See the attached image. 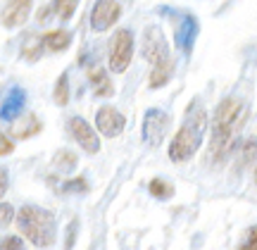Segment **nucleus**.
<instances>
[{
  "label": "nucleus",
  "instance_id": "1",
  "mask_svg": "<svg viewBox=\"0 0 257 250\" xmlns=\"http://www.w3.org/2000/svg\"><path fill=\"white\" fill-rule=\"evenodd\" d=\"M248 117L245 102L238 98H224L214 112L212 121V139H210V160L221 162L229 158V153L236 148L238 134L243 129V121Z\"/></svg>",
  "mask_w": 257,
  "mask_h": 250
},
{
  "label": "nucleus",
  "instance_id": "2",
  "mask_svg": "<svg viewBox=\"0 0 257 250\" xmlns=\"http://www.w3.org/2000/svg\"><path fill=\"white\" fill-rule=\"evenodd\" d=\"M205 129H207V112L202 107H193L186 117L184 127L176 131V136L172 139V146H169V158L174 162H186L191 160L198 148L202 146V136H205Z\"/></svg>",
  "mask_w": 257,
  "mask_h": 250
},
{
  "label": "nucleus",
  "instance_id": "3",
  "mask_svg": "<svg viewBox=\"0 0 257 250\" xmlns=\"http://www.w3.org/2000/svg\"><path fill=\"white\" fill-rule=\"evenodd\" d=\"M17 226L36 248H48L55 241V214L38 205H24L19 210Z\"/></svg>",
  "mask_w": 257,
  "mask_h": 250
},
{
  "label": "nucleus",
  "instance_id": "4",
  "mask_svg": "<svg viewBox=\"0 0 257 250\" xmlns=\"http://www.w3.org/2000/svg\"><path fill=\"white\" fill-rule=\"evenodd\" d=\"M167 17L172 19V27H174V41L176 48L181 53H191L195 41H198V31H200V24L198 19L193 17L191 12H174V10H165Z\"/></svg>",
  "mask_w": 257,
  "mask_h": 250
},
{
  "label": "nucleus",
  "instance_id": "5",
  "mask_svg": "<svg viewBox=\"0 0 257 250\" xmlns=\"http://www.w3.org/2000/svg\"><path fill=\"white\" fill-rule=\"evenodd\" d=\"M131 57H134V34L128 29H119L110 43V69L114 74L126 72Z\"/></svg>",
  "mask_w": 257,
  "mask_h": 250
},
{
  "label": "nucleus",
  "instance_id": "6",
  "mask_svg": "<svg viewBox=\"0 0 257 250\" xmlns=\"http://www.w3.org/2000/svg\"><path fill=\"white\" fill-rule=\"evenodd\" d=\"M143 57H146L150 67L155 65H165L169 62V46H167V38L162 34L160 27H148L146 36H143Z\"/></svg>",
  "mask_w": 257,
  "mask_h": 250
},
{
  "label": "nucleus",
  "instance_id": "7",
  "mask_svg": "<svg viewBox=\"0 0 257 250\" xmlns=\"http://www.w3.org/2000/svg\"><path fill=\"white\" fill-rule=\"evenodd\" d=\"M167 129H169V114L157 107H150L143 117V141L150 148H157L165 141Z\"/></svg>",
  "mask_w": 257,
  "mask_h": 250
},
{
  "label": "nucleus",
  "instance_id": "8",
  "mask_svg": "<svg viewBox=\"0 0 257 250\" xmlns=\"http://www.w3.org/2000/svg\"><path fill=\"white\" fill-rule=\"evenodd\" d=\"M119 17H121V5L117 0H98L91 12V29L95 34H102V31L114 27Z\"/></svg>",
  "mask_w": 257,
  "mask_h": 250
},
{
  "label": "nucleus",
  "instance_id": "9",
  "mask_svg": "<svg viewBox=\"0 0 257 250\" xmlns=\"http://www.w3.org/2000/svg\"><path fill=\"white\" fill-rule=\"evenodd\" d=\"M95 127H98L102 136L117 139L124 131V127H126V117L119 110H114V107H100L95 112Z\"/></svg>",
  "mask_w": 257,
  "mask_h": 250
},
{
  "label": "nucleus",
  "instance_id": "10",
  "mask_svg": "<svg viewBox=\"0 0 257 250\" xmlns=\"http://www.w3.org/2000/svg\"><path fill=\"white\" fill-rule=\"evenodd\" d=\"M69 129H72V136L76 139V143H79L88 155H95V153L100 150V139H98L95 129H93L86 119L72 117V119H69Z\"/></svg>",
  "mask_w": 257,
  "mask_h": 250
},
{
  "label": "nucleus",
  "instance_id": "11",
  "mask_svg": "<svg viewBox=\"0 0 257 250\" xmlns=\"http://www.w3.org/2000/svg\"><path fill=\"white\" fill-rule=\"evenodd\" d=\"M27 107V91L24 88H12V91L5 95V100L0 105V119L3 121H17L19 114Z\"/></svg>",
  "mask_w": 257,
  "mask_h": 250
},
{
  "label": "nucleus",
  "instance_id": "12",
  "mask_svg": "<svg viewBox=\"0 0 257 250\" xmlns=\"http://www.w3.org/2000/svg\"><path fill=\"white\" fill-rule=\"evenodd\" d=\"M31 15V0H10L5 12H3V24L8 29L22 27Z\"/></svg>",
  "mask_w": 257,
  "mask_h": 250
},
{
  "label": "nucleus",
  "instance_id": "13",
  "mask_svg": "<svg viewBox=\"0 0 257 250\" xmlns=\"http://www.w3.org/2000/svg\"><path fill=\"white\" fill-rule=\"evenodd\" d=\"M41 43H43V50H50V53H60L72 43V34L64 31V29H53V31H46L41 36Z\"/></svg>",
  "mask_w": 257,
  "mask_h": 250
},
{
  "label": "nucleus",
  "instance_id": "14",
  "mask_svg": "<svg viewBox=\"0 0 257 250\" xmlns=\"http://www.w3.org/2000/svg\"><path fill=\"white\" fill-rule=\"evenodd\" d=\"M88 81H91L95 95L107 98V95H112V93H114V88H112V81L107 79V72H105L102 67H91V72H88Z\"/></svg>",
  "mask_w": 257,
  "mask_h": 250
},
{
  "label": "nucleus",
  "instance_id": "15",
  "mask_svg": "<svg viewBox=\"0 0 257 250\" xmlns=\"http://www.w3.org/2000/svg\"><path fill=\"white\" fill-rule=\"evenodd\" d=\"M172 74H174V62H172V60L165 62V65H155L150 69V79H148L150 88H162V86L172 79Z\"/></svg>",
  "mask_w": 257,
  "mask_h": 250
},
{
  "label": "nucleus",
  "instance_id": "16",
  "mask_svg": "<svg viewBox=\"0 0 257 250\" xmlns=\"http://www.w3.org/2000/svg\"><path fill=\"white\" fill-rule=\"evenodd\" d=\"M38 131H41V121H38V117L36 114H27V119L15 127V136H17V139H29V136H34V134H38Z\"/></svg>",
  "mask_w": 257,
  "mask_h": 250
},
{
  "label": "nucleus",
  "instance_id": "17",
  "mask_svg": "<svg viewBox=\"0 0 257 250\" xmlns=\"http://www.w3.org/2000/svg\"><path fill=\"white\" fill-rule=\"evenodd\" d=\"M148 191H150V195H155V198H172L174 195V186L169 184V181H165V179H153L150 184H148Z\"/></svg>",
  "mask_w": 257,
  "mask_h": 250
},
{
  "label": "nucleus",
  "instance_id": "18",
  "mask_svg": "<svg viewBox=\"0 0 257 250\" xmlns=\"http://www.w3.org/2000/svg\"><path fill=\"white\" fill-rule=\"evenodd\" d=\"M41 55H43V43H41V36L31 38V41H27V43L22 46V57H24L27 62H36Z\"/></svg>",
  "mask_w": 257,
  "mask_h": 250
},
{
  "label": "nucleus",
  "instance_id": "19",
  "mask_svg": "<svg viewBox=\"0 0 257 250\" xmlns=\"http://www.w3.org/2000/svg\"><path fill=\"white\" fill-rule=\"evenodd\" d=\"M53 165H55V169H60V172H72L74 167H76V155L69 153V150H60L55 158H53Z\"/></svg>",
  "mask_w": 257,
  "mask_h": 250
},
{
  "label": "nucleus",
  "instance_id": "20",
  "mask_svg": "<svg viewBox=\"0 0 257 250\" xmlns=\"http://www.w3.org/2000/svg\"><path fill=\"white\" fill-rule=\"evenodd\" d=\"M57 105H67L69 102V74H62L55 83V93H53Z\"/></svg>",
  "mask_w": 257,
  "mask_h": 250
},
{
  "label": "nucleus",
  "instance_id": "21",
  "mask_svg": "<svg viewBox=\"0 0 257 250\" xmlns=\"http://www.w3.org/2000/svg\"><path fill=\"white\" fill-rule=\"evenodd\" d=\"M79 8V0H55L53 3V12H57L60 19H69Z\"/></svg>",
  "mask_w": 257,
  "mask_h": 250
},
{
  "label": "nucleus",
  "instance_id": "22",
  "mask_svg": "<svg viewBox=\"0 0 257 250\" xmlns=\"http://www.w3.org/2000/svg\"><path fill=\"white\" fill-rule=\"evenodd\" d=\"M62 191L64 193H86V191H88V179H83V176H79V179H67L62 184Z\"/></svg>",
  "mask_w": 257,
  "mask_h": 250
},
{
  "label": "nucleus",
  "instance_id": "23",
  "mask_svg": "<svg viewBox=\"0 0 257 250\" xmlns=\"http://www.w3.org/2000/svg\"><path fill=\"white\" fill-rule=\"evenodd\" d=\"M0 250H27V248H24V241L19 236H5V238H0Z\"/></svg>",
  "mask_w": 257,
  "mask_h": 250
},
{
  "label": "nucleus",
  "instance_id": "24",
  "mask_svg": "<svg viewBox=\"0 0 257 250\" xmlns=\"http://www.w3.org/2000/svg\"><path fill=\"white\" fill-rule=\"evenodd\" d=\"M12 217H15V210H12V205L0 203V229H3V226H8V224L12 222Z\"/></svg>",
  "mask_w": 257,
  "mask_h": 250
},
{
  "label": "nucleus",
  "instance_id": "25",
  "mask_svg": "<svg viewBox=\"0 0 257 250\" xmlns=\"http://www.w3.org/2000/svg\"><path fill=\"white\" fill-rule=\"evenodd\" d=\"M257 231H255V226H250L248 233H245V241L240 243V248L238 250H257Z\"/></svg>",
  "mask_w": 257,
  "mask_h": 250
},
{
  "label": "nucleus",
  "instance_id": "26",
  "mask_svg": "<svg viewBox=\"0 0 257 250\" xmlns=\"http://www.w3.org/2000/svg\"><path fill=\"white\" fill-rule=\"evenodd\" d=\"M12 150H15V143H12V141H10L8 136L0 131V155H10Z\"/></svg>",
  "mask_w": 257,
  "mask_h": 250
},
{
  "label": "nucleus",
  "instance_id": "27",
  "mask_svg": "<svg viewBox=\"0 0 257 250\" xmlns=\"http://www.w3.org/2000/svg\"><path fill=\"white\" fill-rule=\"evenodd\" d=\"M8 186H10V176H8V172L0 167V198L8 193Z\"/></svg>",
  "mask_w": 257,
  "mask_h": 250
}]
</instances>
